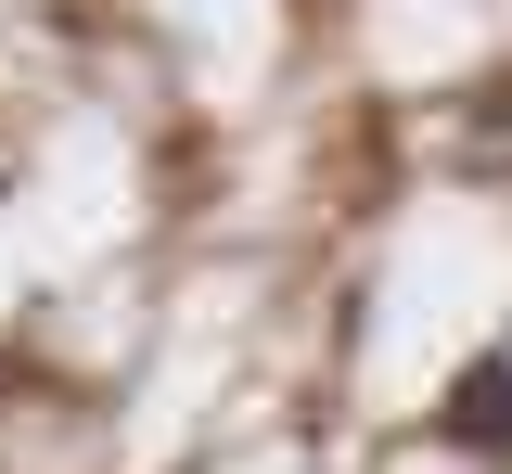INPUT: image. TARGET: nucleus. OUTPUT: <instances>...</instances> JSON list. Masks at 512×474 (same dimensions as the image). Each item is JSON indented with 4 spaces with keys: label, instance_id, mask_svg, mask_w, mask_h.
<instances>
[{
    "label": "nucleus",
    "instance_id": "obj_1",
    "mask_svg": "<svg viewBox=\"0 0 512 474\" xmlns=\"http://www.w3.org/2000/svg\"><path fill=\"white\" fill-rule=\"evenodd\" d=\"M436 436L461 462H512V359H461L436 398Z\"/></svg>",
    "mask_w": 512,
    "mask_h": 474
},
{
    "label": "nucleus",
    "instance_id": "obj_2",
    "mask_svg": "<svg viewBox=\"0 0 512 474\" xmlns=\"http://www.w3.org/2000/svg\"><path fill=\"white\" fill-rule=\"evenodd\" d=\"M0 385H13V346H0Z\"/></svg>",
    "mask_w": 512,
    "mask_h": 474
}]
</instances>
